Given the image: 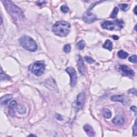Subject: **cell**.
I'll use <instances>...</instances> for the list:
<instances>
[{
	"mask_svg": "<svg viewBox=\"0 0 137 137\" xmlns=\"http://www.w3.org/2000/svg\"><path fill=\"white\" fill-rule=\"evenodd\" d=\"M2 2L5 6L6 10L14 20H21L24 17V13L22 10L11 1H3Z\"/></svg>",
	"mask_w": 137,
	"mask_h": 137,
	"instance_id": "obj_1",
	"label": "cell"
},
{
	"mask_svg": "<svg viewBox=\"0 0 137 137\" xmlns=\"http://www.w3.org/2000/svg\"><path fill=\"white\" fill-rule=\"evenodd\" d=\"M71 26L68 22L64 21L56 22L53 27V31L56 35L65 37L70 32Z\"/></svg>",
	"mask_w": 137,
	"mask_h": 137,
	"instance_id": "obj_2",
	"label": "cell"
},
{
	"mask_svg": "<svg viewBox=\"0 0 137 137\" xmlns=\"http://www.w3.org/2000/svg\"><path fill=\"white\" fill-rule=\"evenodd\" d=\"M19 44L22 47L30 52H35L37 50L38 46L33 39L27 35L22 36L19 40Z\"/></svg>",
	"mask_w": 137,
	"mask_h": 137,
	"instance_id": "obj_3",
	"label": "cell"
},
{
	"mask_svg": "<svg viewBox=\"0 0 137 137\" xmlns=\"http://www.w3.org/2000/svg\"><path fill=\"white\" fill-rule=\"evenodd\" d=\"M124 22L122 20L116 19L114 21L106 20L101 23L102 27L109 31H118L123 27Z\"/></svg>",
	"mask_w": 137,
	"mask_h": 137,
	"instance_id": "obj_4",
	"label": "cell"
},
{
	"mask_svg": "<svg viewBox=\"0 0 137 137\" xmlns=\"http://www.w3.org/2000/svg\"><path fill=\"white\" fill-rule=\"evenodd\" d=\"M86 96L84 93H80L78 95L77 99L73 103V106L74 107L75 111L78 112L79 110L83 109L84 106Z\"/></svg>",
	"mask_w": 137,
	"mask_h": 137,
	"instance_id": "obj_5",
	"label": "cell"
},
{
	"mask_svg": "<svg viewBox=\"0 0 137 137\" xmlns=\"http://www.w3.org/2000/svg\"><path fill=\"white\" fill-rule=\"evenodd\" d=\"M45 66L44 63L41 62V61H38L34 63V64L33 65L32 71L34 75H37V76H40L44 74L45 71Z\"/></svg>",
	"mask_w": 137,
	"mask_h": 137,
	"instance_id": "obj_6",
	"label": "cell"
},
{
	"mask_svg": "<svg viewBox=\"0 0 137 137\" xmlns=\"http://www.w3.org/2000/svg\"><path fill=\"white\" fill-rule=\"evenodd\" d=\"M66 72L70 76V84L72 87H74L76 84L77 81V73L75 69L72 67H69L66 68Z\"/></svg>",
	"mask_w": 137,
	"mask_h": 137,
	"instance_id": "obj_7",
	"label": "cell"
},
{
	"mask_svg": "<svg viewBox=\"0 0 137 137\" xmlns=\"http://www.w3.org/2000/svg\"><path fill=\"white\" fill-rule=\"evenodd\" d=\"M83 19L84 21L87 23H92L95 22L97 18L94 14L92 13L89 11H87L83 15Z\"/></svg>",
	"mask_w": 137,
	"mask_h": 137,
	"instance_id": "obj_8",
	"label": "cell"
},
{
	"mask_svg": "<svg viewBox=\"0 0 137 137\" xmlns=\"http://www.w3.org/2000/svg\"><path fill=\"white\" fill-rule=\"evenodd\" d=\"M119 69L123 73V75L129 77H133L134 75V72L133 70L131 69L130 67L125 65H121L119 66Z\"/></svg>",
	"mask_w": 137,
	"mask_h": 137,
	"instance_id": "obj_9",
	"label": "cell"
},
{
	"mask_svg": "<svg viewBox=\"0 0 137 137\" xmlns=\"http://www.w3.org/2000/svg\"><path fill=\"white\" fill-rule=\"evenodd\" d=\"M77 65L78 67V70L80 73L81 75H84L85 73V69L84 64L83 60L80 55H78V60H77Z\"/></svg>",
	"mask_w": 137,
	"mask_h": 137,
	"instance_id": "obj_10",
	"label": "cell"
},
{
	"mask_svg": "<svg viewBox=\"0 0 137 137\" xmlns=\"http://www.w3.org/2000/svg\"><path fill=\"white\" fill-rule=\"evenodd\" d=\"M17 106V102L15 100L11 102V103L9 104V109H8V112L10 117H13L15 115V108Z\"/></svg>",
	"mask_w": 137,
	"mask_h": 137,
	"instance_id": "obj_11",
	"label": "cell"
},
{
	"mask_svg": "<svg viewBox=\"0 0 137 137\" xmlns=\"http://www.w3.org/2000/svg\"><path fill=\"white\" fill-rule=\"evenodd\" d=\"M84 130L89 137H94L95 132L94 131L93 128L89 124H86L84 126Z\"/></svg>",
	"mask_w": 137,
	"mask_h": 137,
	"instance_id": "obj_12",
	"label": "cell"
},
{
	"mask_svg": "<svg viewBox=\"0 0 137 137\" xmlns=\"http://www.w3.org/2000/svg\"><path fill=\"white\" fill-rule=\"evenodd\" d=\"M125 96L123 95H114L111 97V100L112 101L115 102H121L123 104H125L126 102V98Z\"/></svg>",
	"mask_w": 137,
	"mask_h": 137,
	"instance_id": "obj_13",
	"label": "cell"
},
{
	"mask_svg": "<svg viewBox=\"0 0 137 137\" xmlns=\"http://www.w3.org/2000/svg\"><path fill=\"white\" fill-rule=\"evenodd\" d=\"M112 122L114 124L116 125H122L124 123L125 118L123 116L117 115L112 119Z\"/></svg>",
	"mask_w": 137,
	"mask_h": 137,
	"instance_id": "obj_14",
	"label": "cell"
},
{
	"mask_svg": "<svg viewBox=\"0 0 137 137\" xmlns=\"http://www.w3.org/2000/svg\"><path fill=\"white\" fill-rule=\"evenodd\" d=\"M13 97L11 94H6L1 97V105L2 106H5L7 105L8 102Z\"/></svg>",
	"mask_w": 137,
	"mask_h": 137,
	"instance_id": "obj_15",
	"label": "cell"
},
{
	"mask_svg": "<svg viewBox=\"0 0 137 137\" xmlns=\"http://www.w3.org/2000/svg\"><path fill=\"white\" fill-rule=\"evenodd\" d=\"M112 47H113V44H112V42L110 40H106L105 44L103 45V47L104 48L107 49L110 51H111L112 50Z\"/></svg>",
	"mask_w": 137,
	"mask_h": 137,
	"instance_id": "obj_16",
	"label": "cell"
},
{
	"mask_svg": "<svg viewBox=\"0 0 137 137\" xmlns=\"http://www.w3.org/2000/svg\"><path fill=\"white\" fill-rule=\"evenodd\" d=\"M117 55L119 58L122 59H125L128 57V53L124 52L123 50H120L118 52Z\"/></svg>",
	"mask_w": 137,
	"mask_h": 137,
	"instance_id": "obj_17",
	"label": "cell"
},
{
	"mask_svg": "<svg viewBox=\"0 0 137 137\" xmlns=\"http://www.w3.org/2000/svg\"><path fill=\"white\" fill-rule=\"evenodd\" d=\"M17 111L18 113L20 114H25L26 111V107L22 105H20L17 107Z\"/></svg>",
	"mask_w": 137,
	"mask_h": 137,
	"instance_id": "obj_18",
	"label": "cell"
},
{
	"mask_svg": "<svg viewBox=\"0 0 137 137\" xmlns=\"http://www.w3.org/2000/svg\"><path fill=\"white\" fill-rule=\"evenodd\" d=\"M103 115L106 118H110L111 116V112L108 109H105L103 110Z\"/></svg>",
	"mask_w": 137,
	"mask_h": 137,
	"instance_id": "obj_19",
	"label": "cell"
},
{
	"mask_svg": "<svg viewBox=\"0 0 137 137\" xmlns=\"http://www.w3.org/2000/svg\"><path fill=\"white\" fill-rule=\"evenodd\" d=\"M77 48H78L79 50H83L85 47V41L83 40H80L77 43Z\"/></svg>",
	"mask_w": 137,
	"mask_h": 137,
	"instance_id": "obj_20",
	"label": "cell"
},
{
	"mask_svg": "<svg viewBox=\"0 0 137 137\" xmlns=\"http://www.w3.org/2000/svg\"><path fill=\"white\" fill-rule=\"evenodd\" d=\"M118 11H119V9H118L117 7L114 8L113 11H112L111 14L110 16V17L111 18H115L117 16Z\"/></svg>",
	"mask_w": 137,
	"mask_h": 137,
	"instance_id": "obj_21",
	"label": "cell"
},
{
	"mask_svg": "<svg viewBox=\"0 0 137 137\" xmlns=\"http://www.w3.org/2000/svg\"><path fill=\"white\" fill-rule=\"evenodd\" d=\"M10 79V78L9 76H8L7 75H6L4 73H3L2 69V68L1 69V80H9Z\"/></svg>",
	"mask_w": 137,
	"mask_h": 137,
	"instance_id": "obj_22",
	"label": "cell"
},
{
	"mask_svg": "<svg viewBox=\"0 0 137 137\" xmlns=\"http://www.w3.org/2000/svg\"><path fill=\"white\" fill-rule=\"evenodd\" d=\"M63 49H64L65 53H70L71 51V46L69 44H67L66 45H65Z\"/></svg>",
	"mask_w": 137,
	"mask_h": 137,
	"instance_id": "obj_23",
	"label": "cell"
},
{
	"mask_svg": "<svg viewBox=\"0 0 137 137\" xmlns=\"http://www.w3.org/2000/svg\"><path fill=\"white\" fill-rule=\"evenodd\" d=\"M61 11H62L63 13H67V12L69 11V8L67 7V5H63L62 7H61Z\"/></svg>",
	"mask_w": 137,
	"mask_h": 137,
	"instance_id": "obj_24",
	"label": "cell"
},
{
	"mask_svg": "<svg viewBox=\"0 0 137 137\" xmlns=\"http://www.w3.org/2000/svg\"><path fill=\"white\" fill-rule=\"evenodd\" d=\"M119 7L123 11H126L128 8V4H120Z\"/></svg>",
	"mask_w": 137,
	"mask_h": 137,
	"instance_id": "obj_25",
	"label": "cell"
},
{
	"mask_svg": "<svg viewBox=\"0 0 137 137\" xmlns=\"http://www.w3.org/2000/svg\"><path fill=\"white\" fill-rule=\"evenodd\" d=\"M85 60L87 62L90 63V64H92V63H93L95 62V61L92 58L90 57L89 56H85Z\"/></svg>",
	"mask_w": 137,
	"mask_h": 137,
	"instance_id": "obj_26",
	"label": "cell"
},
{
	"mask_svg": "<svg viewBox=\"0 0 137 137\" xmlns=\"http://www.w3.org/2000/svg\"><path fill=\"white\" fill-rule=\"evenodd\" d=\"M128 61L132 63H136L137 62V56L135 55H133V56L130 57L129 58H128Z\"/></svg>",
	"mask_w": 137,
	"mask_h": 137,
	"instance_id": "obj_27",
	"label": "cell"
},
{
	"mask_svg": "<svg viewBox=\"0 0 137 137\" xmlns=\"http://www.w3.org/2000/svg\"><path fill=\"white\" fill-rule=\"evenodd\" d=\"M137 124H136V121L135 122L133 126V131L134 133V136H136L137 135Z\"/></svg>",
	"mask_w": 137,
	"mask_h": 137,
	"instance_id": "obj_28",
	"label": "cell"
},
{
	"mask_svg": "<svg viewBox=\"0 0 137 137\" xmlns=\"http://www.w3.org/2000/svg\"><path fill=\"white\" fill-rule=\"evenodd\" d=\"M47 2L46 1H38L37 2H36V4L38 6H41L43 4H44V3H46Z\"/></svg>",
	"mask_w": 137,
	"mask_h": 137,
	"instance_id": "obj_29",
	"label": "cell"
},
{
	"mask_svg": "<svg viewBox=\"0 0 137 137\" xmlns=\"http://www.w3.org/2000/svg\"><path fill=\"white\" fill-rule=\"evenodd\" d=\"M129 93H131L132 94H133L134 95L136 96L137 94V91H136V89H130L129 90Z\"/></svg>",
	"mask_w": 137,
	"mask_h": 137,
	"instance_id": "obj_30",
	"label": "cell"
},
{
	"mask_svg": "<svg viewBox=\"0 0 137 137\" xmlns=\"http://www.w3.org/2000/svg\"><path fill=\"white\" fill-rule=\"evenodd\" d=\"M56 118L57 120H62L63 119V118L62 116H61L60 115H58V114H57L56 116Z\"/></svg>",
	"mask_w": 137,
	"mask_h": 137,
	"instance_id": "obj_31",
	"label": "cell"
},
{
	"mask_svg": "<svg viewBox=\"0 0 137 137\" xmlns=\"http://www.w3.org/2000/svg\"><path fill=\"white\" fill-rule=\"evenodd\" d=\"M131 109L133 110L134 112H136V113L137 112V107L136 106H132V107H131Z\"/></svg>",
	"mask_w": 137,
	"mask_h": 137,
	"instance_id": "obj_32",
	"label": "cell"
},
{
	"mask_svg": "<svg viewBox=\"0 0 137 137\" xmlns=\"http://www.w3.org/2000/svg\"><path fill=\"white\" fill-rule=\"evenodd\" d=\"M134 13L136 15H137V6H136L134 9Z\"/></svg>",
	"mask_w": 137,
	"mask_h": 137,
	"instance_id": "obj_33",
	"label": "cell"
},
{
	"mask_svg": "<svg viewBox=\"0 0 137 137\" xmlns=\"http://www.w3.org/2000/svg\"><path fill=\"white\" fill-rule=\"evenodd\" d=\"M113 38L114 40H118V37L117 36H113Z\"/></svg>",
	"mask_w": 137,
	"mask_h": 137,
	"instance_id": "obj_34",
	"label": "cell"
},
{
	"mask_svg": "<svg viewBox=\"0 0 137 137\" xmlns=\"http://www.w3.org/2000/svg\"><path fill=\"white\" fill-rule=\"evenodd\" d=\"M28 136H30V137H31V136H33V137H34V136H35V135H34V134H30Z\"/></svg>",
	"mask_w": 137,
	"mask_h": 137,
	"instance_id": "obj_35",
	"label": "cell"
}]
</instances>
